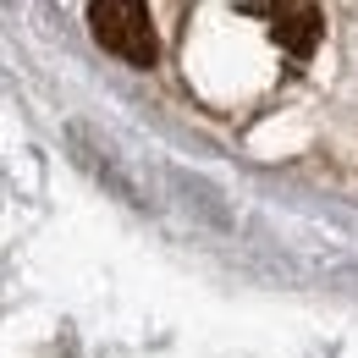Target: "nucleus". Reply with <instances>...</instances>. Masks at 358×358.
I'll return each mask as SVG.
<instances>
[{"label": "nucleus", "mask_w": 358, "mask_h": 358, "mask_svg": "<svg viewBox=\"0 0 358 358\" xmlns=\"http://www.w3.org/2000/svg\"><path fill=\"white\" fill-rule=\"evenodd\" d=\"M89 28L110 55H122L133 66H155V55H160L143 0H89Z\"/></svg>", "instance_id": "nucleus-1"}, {"label": "nucleus", "mask_w": 358, "mask_h": 358, "mask_svg": "<svg viewBox=\"0 0 358 358\" xmlns=\"http://www.w3.org/2000/svg\"><path fill=\"white\" fill-rule=\"evenodd\" d=\"M254 22H265V34L281 45L287 61H309L320 50V34H325V17L314 0H248L243 6Z\"/></svg>", "instance_id": "nucleus-2"}]
</instances>
